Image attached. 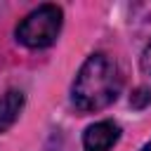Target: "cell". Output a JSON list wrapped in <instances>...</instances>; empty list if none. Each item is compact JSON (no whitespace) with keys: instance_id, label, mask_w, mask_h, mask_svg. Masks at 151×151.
I'll use <instances>...</instances> for the list:
<instances>
[{"instance_id":"obj_2","label":"cell","mask_w":151,"mask_h":151,"mask_svg":"<svg viewBox=\"0 0 151 151\" xmlns=\"http://www.w3.org/2000/svg\"><path fill=\"white\" fill-rule=\"evenodd\" d=\"M64 24V12L57 5H40L33 12H28L19 26H17V40L31 50H42L50 47L61 31Z\"/></svg>"},{"instance_id":"obj_3","label":"cell","mask_w":151,"mask_h":151,"mask_svg":"<svg viewBox=\"0 0 151 151\" xmlns=\"http://www.w3.org/2000/svg\"><path fill=\"white\" fill-rule=\"evenodd\" d=\"M118 139H120V125L113 120H99L85 130L83 149L85 151H111Z\"/></svg>"},{"instance_id":"obj_4","label":"cell","mask_w":151,"mask_h":151,"mask_svg":"<svg viewBox=\"0 0 151 151\" xmlns=\"http://www.w3.org/2000/svg\"><path fill=\"white\" fill-rule=\"evenodd\" d=\"M24 101H26V97L21 90H7L5 94H0V134L7 132L17 123L19 113L24 109Z\"/></svg>"},{"instance_id":"obj_6","label":"cell","mask_w":151,"mask_h":151,"mask_svg":"<svg viewBox=\"0 0 151 151\" xmlns=\"http://www.w3.org/2000/svg\"><path fill=\"white\" fill-rule=\"evenodd\" d=\"M142 68H144V73H149L151 76V42L144 47V52H142Z\"/></svg>"},{"instance_id":"obj_7","label":"cell","mask_w":151,"mask_h":151,"mask_svg":"<svg viewBox=\"0 0 151 151\" xmlns=\"http://www.w3.org/2000/svg\"><path fill=\"white\" fill-rule=\"evenodd\" d=\"M142 151H151V142H146V144L142 146Z\"/></svg>"},{"instance_id":"obj_1","label":"cell","mask_w":151,"mask_h":151,"mask_svg":"<svg viewBox=\"0 0 151 151\" xmlns=\"http://www.w3.org/2000/svg\"><path fill=\"white\" fill-rule=\"evenodd\" d=\"M123 87V76L118 64L104 54L94 52L85 59L76 80L71 85V101L80 113H94L111 106Z\"/></svg>"},{"instance_id":"obj_5","label":"cell","mask_w":151,"mask_h":151,"mask_svg":"<svg viewBox=\"0 0 151 151\" xmlns=\"http://www.w3.org/2000/svg\"><path fill=\"white\" fill-rule=\"evenodd\" d=\"M149 104H151V90L149 87H137L130 97V106L132 109H144Z\"/></svg>"}]
</instances>
